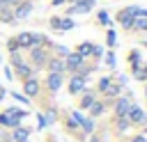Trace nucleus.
I'll list each match as a JSON object with an SVG mask.
<instances>
[{"mask_svg": "<svg viewBox=\"0 0 147 142\" xmlns=\"http://www.w3.org/2000/svg\"><path fill=\"white\" fill-rule=\"evenodd\" d=\"M23 117H28V110H23V108H7L5 112H0V126L16 128V126H21Z\"/></svg>", "mask_w": 147, "mask_h": 142, "instance_id": "obj_1", "label": "nucleus"}, {"mask_svg": "<svg viewBox=\"0 0 147 142\" xmlns=\"http://www.w3.org/2000/svg\"><path fill=\"white\" fill-rule=\"evenodd\" d=\"M48 48L46 46H34V48H30V62H32V66H37V69H41V66H46V62H48Z\"/></svg>", "mask_w": 147, "mask_h": 142, "instance_id": "obj_2", "label": "nucleus"}, {"mask_svg": "<svg viewBox=\"0 0 147 142\" xmlns=\"http://www.w3.org/2000/svg\"><path fill=\"white\" fill-rule=\"evenodd\" d=\"M126 119H129V124H145L147 121V115H145V110L140 105L131 103L129 105V112H126Z\"/></svg>", "mask_w": 147, "mask_h": 142, "instance_id": "obj_3", "label": "nucleus"}, {"mask_svg": "<svg viewBox=\"0 0 147 142\" xmlns=\"http://www.w3.org/2000/svg\"><path fill=\"white\" fill-rule=\"evenodd\" d=\"M32 14V2L30 0H23V2H16L14 5V21H23Z\"/></svg>", "mask_w": 147, "mask_h": 142, "instance_id": "obj_4", "label": "nucleus"}, {"mask_svg": "<svg viewBox=\"0 0 147 142\" xmlns=\"http://www.w3.org/2000/svg\"><path fill=\"white\" fill-rule=\"evenodd\" d=\"M51 27H53V30H62V32H67V30L76 27V21H71L69 16H53V18H51Z\"/></svg>", "mask_w": 147, "mask_h": 142, "instance_id": "obj_5", "label": "nucleus"}, {"mask_svg": "<svg viewBox=\"0 0 147 142\" xmlns=\"http://www.w3.org/2000/svg\"><path fill=\"white\" fill-rule=\"evenodd\" d=\"M83 64H85V57H80L78 53H69V55L64 57V66H67V71H71V73H76Z\"/></svg>", "mask_w": 147, "mask_h": 142, "instance_id": "obj_6", "label": "nucleus"}, {"mask_svg": "<svg viewBox=\"0 0 147 142\" xmlns=\"http://www.w3.org/2000/svg\"><path fill=\"white\" fill-rule=\"evenodd\" d=\"M23 94H25L30 101L39 94V80H37L34 76H30V78H25V80H23Z\"/></svg>", "mask_w": 147, "mask_h": 142, "instance_id": "obj_7", "label": "nucleus"}, {"mask_svg": "<svg viewBox=\"0 0 147 142\" xmlns=\"http://www.w3.org/2000/svg\"><path fill=\"white\" fill-rule=\"evenodd\" d=\"M85 82H87V78L74 73V76L69 78V94H80V92L85 89Z\"/></svg>", "mask_w": 147, "mask_h": 142, "instance_id": "obj_8", "label": "nucleus"}, {"mask_svg": "<svg viewBox=\"0 0 147 142\" xmlns=\"http://www.w3.org/2000/svg\"><path fill=\"white\" fill-rule=\"evenodd\" d=\"M129 105H131V98H129V96H117V98H115V117H117V119H119V117H126Z\"/></svg>", "mask_w": 147, "mask_h": 142, "instance_id": "obj_9", "label": "nucleus"}, {"mask_svg": "<svg viewBox=\"0 0 147 142\" xmlns=\"http://www.w3.org/2000/svg\"><path fill=\"white\" fill-rule=\"evenodd\" d=\"M11 142H30V128H25V126H16L14 131H11Z\"/></svg>", "mask_w": 147, "mask_h": 142, "instance_id": "obj_10", "label": "nucleus"}, {"mask_svg": "<svg viewBox=\"0 0 147 142\" xmlns=\"http://www.w3.org/2000/svg\"><path fill=\"white\" fill-rule=\"evenodd\" d=\"M46 66H48V71H51V73H64V71H67V66H64V60H62V57H48Z\"/></svg>", "mask_w": 147, "mask_h": 142, "instance_id": "obj_11", "label": "nucleus"}, {"mask_svg": "<svg viewBox=\"0 0 147 142\" xmlns=\"http://www.w3.org/2000/svg\"><path fill=\"white\" fill-rule=\"evenodd\" d=\"M11 71H14L18 78H23V80H25V78H30V76H32V64H28V62H23V60H21L18 64H14V69H11Z\"/></svg>", "mask_w": 147, "mask_h": 142, "instance_id": "obj_12", "label": "nucleus"}, {"mask_svg": "<svg viewBox=\"0 0 147 142\" xmlns=\"http://www.w3.org/2000/svg\"><path fill=\"white\" fill-rule=\"evenodd\" d=\"M62 73H48V78H46V85H48V92L51 94H55L60 87H62Z\"/></svg>", "mask_w": 147, "mask_h": 142, "instance_id": "obj_13", "label": "nucleus"}, {"mask_svg": "<svg viewBox=\"0 0 147 142\" xmlns=\"http://www.w3.org/2000/svg\"><path fill=\"white\" fill-rule=\"evenodd\" d=\"M117 21L122 23V27H124V30H133V21H136V18L129 14V9H122V11L117 14Z\"/></svg>", "mask_w": 147, "mask_h": 142, "instance_id": "obj_14", "label": "nucleus"}, {"mask_svg": "<svg viewBox=\"0 0 147 142\" xmlns=\"http://www.w3.org/2000/svg\"><path fill=\"white\" fill-rule=\"evenodd\" d=\"M87 110H90V115H87V117L96 119V117H101V115L106 112V101H94V103H92Z\"/></svg>", "mask_w": 147, "mask_h": 142, "instance_id": "obj_15", "label": "nucleus"}, {"mask_svg": "<svg viewBox=\"0 0 147 142\" xmlns=\"http://www.w3.org/2000/svg\"><path fill=\"white\" fill-rule=\"evenodd\" d=\"M80 94H83V98H80V108H83V110H87V108H90V105L96 101V94H94V92H90L87 87H85Z\"/></svg>", "mask_w": 147, "mask_h": 142, "instance_id": "obj_16", "label": "nucleus"}, {"mask_svg": "<svg viewBox=\"0 0 147 142\" xmlns=\"http://www.w3.org/2000/svg\"><path fill=\"white\" fill-rule=\"evenodd\" d=\"M18 48H32V32H21L18 37H14Z\"/></svg>", "mask_w": 147, "mask_h": 142, "instance_id": "obj_17", "label": "nucleus"}, {"mask_svg": "<svg viewBox=\"0 0 147 142\" xmlns=\"http://www.w3.org/2000/svg\"><path fill=\"white\" fill-rule=\"evenodd\" d=\"M92 48H94V44H92V41H83V44L76 48V53H78L80 57H85V60H87V57H92Z\"/></svg>", "mask_w": 147, "mask_h": 142, "instance_id": "obj_18", "label": "nucleus"}, {"mask_svg": "<svg viewBox=\"0 0 147 142\" xmlns=\"http://www.w3.org/2000/svg\"><path fill=\"white\" fill-rule=\"evenodd\" d=\"M119 92H122V87H119L117 82H110V85H108V89H106L103 94H106V98L110 101V98H117V96H119Z\"/></svg>", "mask_w": 147, "mask_h": 142, "instance_id": "obj_19", "label": "nucleus"}, {"mask_svg": "<svg viewBox=\"0 0 147 142\" xmlns=\"http://www.w3.org/2000/svg\"><path fill=\"white\" fill-rule=\"evenodd\" d=\"M0 21L2 23H14V9L11 7H0Z\"/></svg>", "mask_w": 147, "mask_h": 142, "instance_id": "obj_20", "label": "nucleus"}, {"mask_svg": "<svg viewBox=\"0 0 147 142\" xmlns=\"http://www.w3.org/2000/svg\"><path fill=\"white\" fill-rule=\"evenodd\" d=\"M80 128H83L87 135H92V133H94V119H92V117H83V121H80Z\"/></svg>", "mask_w": 147, "mask_h": 142, "instance_id": "obj_21", "label": "nucleus"}, {"mask_svg": "<svg viewBox=\"0 0 147 142\" xmlns=\"http://www.w3.org/2000/svg\"><path fill=\"white\" fill-rule=\"evenodd\" d=\"M131 71H133V78L136 80H147V66H131Z\"/></svg>", "mask_w": 147, "mask_h": 142, "instance_id": "obj_22", "label": "nucleus"}, {"mask_svg": "<svg viewBox=\"0 0 147 142\" xmlns=\"http://www.w3.org/2000/svg\"><path fill=\"white\" fill-rule=\"evenodd\" d=\"M115 126H117V133H126V131H129V126H131V124H129V119H126V117H119V119H117V124H115Z\"/></svg>", "mask_w": 147, "mask_h": 142, "instance_id": "obj_23", "label": "nucleus"}, {"mask_svg": "<svg viewBox=\"0 0 147 142\" xmlns=\"http://www.w3.org/2000/svg\"><path fill=\"white\" fill-rule=\"evenodd\" d=\"M110 82H113V78H110V76H103V78L99 80V85H96V89H99V92L103 94V92L108 89V85H110Z\"/></svg>", "mask_w": 147, "mask_h": 142, "instance_id": "obj_24", "label": "nucleus"}, {"mask_svg": "<svg viewBox=\"0 0 147 142\" xmlns=\"http://www.w3.org/2000/svg\"><path fill=\"white\" fill-rule=\"evenodd\" d=\"M133 30H140V32H145V30H147V16H142V18H136V21H133Z\"/></svg>", "mask_w": 147, "mask_h": 142, "instance_id": "obj_25", "label": "nucleus"}, {"mask_svg": "<svg viewBox=\"0 0 147 142\" xmlns=\"http://www.w3.org/2000/svg\"><path fill=\"white\" fill-rule=\"evenodd\" d=\"M99 23H101V25H106V27H110V25H113V21H110L108 11H103V9L99 11Z\"/></svg>", "mask_w": 147, "mask_h": 142, "instance_id": "obj_26", "label": "nucleus"}, {"mask_svg": "<svg viewBox=\"0 0 147 142\" xmlns=\"http://www.w3.org/2000/svg\"><path fill=\"white\" fill-rule=\"evenodd\" d=\"M103 57H106V66H108V69H115V64H117V60H115V53H113V50H108Z\"/></svg>", "mask_w": 147, "mask_h": 142, "instance_id": "obj_27", "label": "nucleus"}, {"mask_svg": "<svg viewBox=\"0 0 147 142\" xmlns=\"http://www.w3.org/2000/svg\"><path fill=\"white\" fill-rule=\"evenodd\" d=\"M129 62H131V66H140L142 62H140V53L138 50H131L129 53Z\"/></svg>", "mask_w": 147, "mask_h": 142, "instance_id": "obj_28", "label": "nucleus"}, {"mask_svg": "<svg viewBox=\"0 0 147 142\" xmlns=\"http://www.w3.org/2000/svg\"><path fill=\"white\" fill-rule=\"evenodd\" d=\"M44 119H46V124H55V119H57V110L48 108V110H46V115H44Z\"/></svg>", "mask_w": 147, "mask_h": 142, "instance_id": "obj_29", "label": "nucleus"}, {"mask_svg": "<svg viewBox=\"0 0 147 142\" xmlns=\"http://www.w3.org/2000/svg\"><path fill=\"white\" fill-rule=\"evenodd\" d=\"M115 41H117V37H115V30L110 27V30L106 32V44H108V46H115Z\"/></svg>", "mask_w": 147, "mask_h": 142, "instance_id": "obj_30", "label": "nucleus"}, {"mask_svg": "<svg viewBox=\"0 0 147 142\" xmlns=\"http://www.w3.org/2000/svg\"><path fill=\"white\" fill-rule=\"evenodd\" d=\"M11 96L18 101V103H23V105H30V98L25 96V94H18V92H11Z\"/></svg>", "mask_w": 147, "mask_h": 142, "instance_id": "obj_31", "label": "nucleus"}, {"mask_svg": "<svg viewBox=\"0 0 147 142\" xmlns=\"http://www.w3.org/2000/svg\"><path fill=\"white\" fill-rule=\"evenodd\" d=\"M46 126H48V124H46V119H44V115L39 112V115H37V131H41V128H46Z\"/></svg>", "mask_w": 147, "mask_h": 142, "instance_id": "obj_32", "label": "nucleus"}, {"mask_svg": "<svg viewBox=\"0 0 147 142\" xmlns=\"http://www.w3.org/2000/svg\"><path fill=\"white\" fill-rule=\"evenodd\" d=\"M7 48H9V53H16V50H18V44H16V39H14V37L7 41Z\"/></svg>", "mask_w": 147, "mask_h": 142, "instance_id": "obj_33", "label": "nucleus"}, {"mask_svg": "<svg viewBox=\"0 0 147 142\" xmlns=\"http://www.w3.org/2000/svg\"><path fill=\"white\" fill-rule=\"evenodd\" d=\"M67 131H78V124H76L71 117H69V121H67Z\"/></svg>", "mask_w": 147, "mask_h": 142, "instance_id": "obj_34", "label": "nucleus"}, {"mask_svg": "<svg viewBox=\"0 0 147 142\" xmlns=\"http://www.w3.org/2000/svg\"><path fill=\"white\" fill-rule=\"evenodd\" d=\"M92 55H94V57H101V55H103V48H101V46H94V48H92Z\"/></svg>", "mask_w": 147, "mask_h": 142, "instance_id": "obj_35", "label": "nucleus"}, {"mask_svg": "<svg viewBox=\"0 0 147 142\" xmlns=\"http://www.w3.org/2000/svg\"><path fill=\"white\" fill-rule=\"evenodd\" d=\"M126 80H129V78H126L124 73H119V76H117V85H119V87H124V85H126Z\"/></svg>", "mask_w": 147, "mask_h": 142, "instance_id": "obj_36", "label": "nucleus"}, {"mask_svg": "<svg viewBox=\"0 0 147 142\" xmlns=\"http://www.w3.org/2000/svg\"><path fill=\"white\" fill-rule=\"evenodd\" d=\"M18 0H0V7H14Z\"/></svg>", "mask_w": 147, "mask_h": 142, "instance_id": "obj_37", "label": "nucleus"}, {"mask_svg": "<svg viewBox=\"0 0 147 142\" xmlns=\"http://www.w3.org/2000/svg\"><path fill=\"white\" fill-rule=\"evenodd\" d=\"M53 48H55V50H57V53H60V55H64V57H67V55H69V50H67V48H64V46H53Z\"/></svg>", "mask_w": 147, "mask_h": 142, "instance_id": "obj_38", "label": "nucleus"}, {"mask_svg": "<svg viewBox=\"0 0 147 142\" xmlns=\"http://www.w3.org/2000/svg\"><path fill=\"white\" fill-rule=\"evenodd\" d=\"M5 78H7V80H14V71H11L9 66H5Z\"/></svg>", "mask_w": 147, "mask_h": 142, "instance_id": "obj_39", "label": "nucleus"}, {"mask_svg": "<svg viewBox=\"0 0 147 142\" xmlns=\"http://www.w3.org/2000/svg\"><path fill=\"white\" fill-rule=\"evenodd\" d=\"M129 142H147V140H145V137H142V135H133V137H131V140H129Z\"/></svg>", "mask_w": 147, "mask_h": 142, "instance_id": "obj_40", "label": "nucleus"}, {"mask_svg": "<svg viewBox=\"0 0 147 142\" xmlns=\"http://www.w3.org/2000/svg\"><path fill=\"white\" fill-rule=\"evenodd\" d=\"M5 96H7V89H5V87H2V85H0V101H2V98H5Z\"/></svg>", "mask_w": 147, "mask_h": 142, "instance_id": "obj_41", "label": "nucleus"}, {"mask_svg": "<svg viewBox=\"0 0 147 142\" xmlns=\"http://www.w3.org/2000/svg\"><path fill=\"white\" fill-rule=\"evenodd\" d=\"M62 2H67V0H53V5H62ZM71 2V0H69Z\"/></svg>", "mask_w": 147, "mask_h": 142, "instance_id": "obj_42", "label": "nucleus"}, {"mask_svg": "<svg viewBox=\"0 0 147 142\" xmlns=\"http://www.w3.org/2000/svg\"><path fill=\"white\" fill-rule=\"evenodd\" d=\"M90 142H99V137H96V135H92V140H90Z\"/></svg>", "mask_w": 147, "mask_h": 142, "instance_id": "obj_43", "label": "nucleus"}, {"mask_svg": "<svg viewBox=\"0 0 147 142\" xmlns=\"http://www.w3.org/2000/svg\"><path fill=\"white\" fill-rule=\"evenodd\" d=\"M142 137H145V140H147V131H145V133H142Z\"/></svg>", "mask_w": 147, "mask_h": 142, "instance_id": "obj_44", "label": "nucleus"}, {"mask_svg": "<svg viewBox=\"0 0 147 142\" xmlns=\"http://www.w3.org/2000/svg\"><path fill=\"white\" fill-rule=\"evenodd\" d=\"M145 96H147V85H145Z\"/></svg>", "mask_w": 147, "mask_h": 142, "instance_id": "obj_45", "label": "nucleus"}, {"mask_svg": "<svg viewBox=\"0 0 147 142\" xmlns=\"http://www.w3.org/2000/svg\"><path fill=\"white\" fill-rule=\"evenodd\" d=\"M0 128H2V126H0ZM0 135H2V131H0Z\"/></svg>", "mask_w": 147, "mask_h": 142, "instance_id": "obj_46", "label": "nucleus"}, {"mask_svg": "<svg viewBox=\"0 0 147 142\" xmlns=\"http://www.w3.org/2000/svg\"><path fill=\"white\" fill-rule=\"evenodd\" d=\"M9 142H11V140H9Z\"/></svg>", "mask_w": 147, "mask_h": 142, "instance_id": "obj_47", "label": "nucleus"}]
</instances>
